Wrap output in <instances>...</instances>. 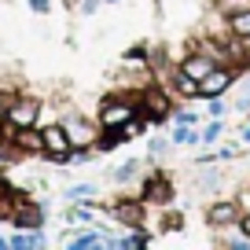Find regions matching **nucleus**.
<instances>
[{
	"label": "nucleus",
	"mask_w": 250,
	"mask_h": 250,
	"mask_svg": "<svg viewBox=\"0 0 250 250\" xmlns=\"http://www.w3.org/2000/svg\"><path fill=\"white\" fill-rule=\"evenodd\" d=\"M11 133H15V144L22 151H44V140H41V133L33 129V125L30 129H11Z\"/></svg>",
	"instance_id": "obj_11"
},
{
	"label": "nucleus",
	"mask_w": 250,
	"mask_h": 250,
	"mask_svg": "<svg viewBox=\"0 0 250 250\" xmlns=\"http://www.w3.org/2000/svg\"><path fill=\"white\" fill-rule=\"evenodd\" d=\"M114 217L125 221L129 228H140V225H144V206H140V203H118V206H114Z\"/></svg>",
	"instance_id": "obj_10"
},
{
	"label": "nucleus",
	"mask_w": 250,
	"mask_h": 250,
	"mask_svg": "<svg viewBox=\"0 0 250 250\" xmlns=\"http://www.w3.org/2000/svg\"><path fill=\"white\" fill-rule=\"evenodd\" d=\"M62 129H66V136H70L74 147H78V144H88V140H92V125H88L81 114H66V118H62Z\"/></svg>",
	"instance_id": "obj_7"
},
{
	"label": "nucleus",
	"mask_w": 250,
	"mask_h": 250,
	"mask_svg": "<svg viewBox=\"0 0 250 250\" xmlns=\"http://www.w3.org/2000/svg\"><path fill=\"white\" fill-rule=\"evenodd\" d=\"M8 247H15V250H30V247H44V235H41V232H26V235H11V239H8Z\"/></svg>",
	"instance_id": "obj_13"
},
{
	"label": "nucleus",
	"mask_w": 250,
	"mask_h": 250,
	"mask_svg": "<svg viewBox=\"0 0 250 250\" xmlns=\"http://www.w3.org/2000/svg\"><path fill=\"white\" fill-rule=\"evenodd\" d=\"M100 4H103V0H81L78 8H81V15H92V11L100 8Z\"/></svg>",
	"instance_id": "obj_24"
},
{
	"label": "nucleus",
	"mask_w": 250,
	"mask_h": 250,
	"mask_svg": "<svg viewBox=\"0 0 250 250\" xmlns=\"http://www.w3.org/2000/svg\"><path fill=\"white\" fill-rule=\"evenodd\" d=\"M136 166H140V162H136V158H129V162H122V166H118V169H114V180H118V184H125V180H129V177H133V173H136Z\"/></svg>",
	"instance_id": "obj_18"
},
{
	"label": "nucleus",
	"mask_w": 250,
	"mask_h": 250,
	"mask_svg": "<svg viewBox=\"0 0 250 250\" xmlns=\"http://www.w3.org/2000/svg\"><path fill=\"white\" fill-rule=\"evenodd\" d=\"M30 4V11H37V15H48L52 11V0H26Z\"/></svg>",
	"instance_id": "obj_22"
},
{
	"label": "nucleus",
	"mask_w": 250,
	"mask_h": 250,
	"mask_svg": "<svg viewBox=\"0 0 250 250\" xmlns=\"http://www.w3.org/2000/svg\"><path fill=\"white\" fill-rule=\"evenodd\" d=\"M107 4H118V0H107Z\"/></svg>",
	"instance_id": "obj_31"
},
{
	"label": "nucleus",
	"mask_w": 250,
	"mask_h": 250,
	"mask_svg": "<svg viewBox=\"0 0 250 250\" xmlns=\"http://www.w3.org/2000/svg\"><path fill=\"white\" fill-rule=\"evenodd\" d=\"M206 221H210V225H232V221H239V206L235 203H213L210 210H206Z\"/></svg>",
	"instance_id": "obj_9"
},
{
	"label": "nucleus",
	"mask_w": 250,
	"mask_h": 250,
	"mask_svg": "<svg viewBox=\"0 0 250 250\" xmlns=\"http://www.w3.org/2000/svg\"><path fill=\"white\" fill-rule=\"evenodd\" d=\"M74 250H88V247H103V235L100 232H85V235H78V239L70 243Z\"/></svg>",
	"instance_id": "obj_16"
},
{
	"label": "nucleus",
	"mask_w": 250,
	"mask_h": 250,
	"mask_svg": "<svg viewBox=\"0 0 250 250\" xmlns=\"http://www.w3.org/2000/svg\"><path fill=\"white\" fill-rule=\"evenodd\" d=\"M8 118V103H4V92H0V122Z\"/></svg>",
	"instance_id": "obj_26"
},
{
	"label": "nucleus",
	"mask_w": 250,
	"mask_h": 250,
	"mask_svg": "<svg viewBox=\"0 0 250 250\" xmlns=\"http://www.w3.org/2000/svg\"><path fill=\"white\" fill-rule=\"evenodd\" d=\"M247 8H250V0H217V11L228 15V19L239 15V11H247Z\"/></svg>",
	"instance_id": "obj_15"
},
{
	"label": "nucleus",
	"mask_w": 250,
	"mask_h": 250,
	"mask_svg": "<svg viewBox=\"0 0 250 250\" xmlns=\"http://www.w3.org/2000/svg\"><path fill=\"white\" fill-rule=\"evenodd\" d=\"M4 158H8V151H4V147H0V173H4Z\"/></svg>",
	"instance_id": "obj_29"
},
{
	"label": "nucleus",
	"mask_w": 250,
	"mask_h": 250,
	"mask_svg": "<svg viewBox=\"0 0 250 250\" xmlns=\"http://www.w3.org/2000/svg\"><path fill=\"white\" fill-rule=\"evenodd\" d=\"M41 140H44V151L55 158V162H70L74 144H70V136H66V129H62V122H59V125H48V129H41Z\"/></svg>",
	"instance_id": "obj_1"
},
{
	"label": "nucleus",
	"mask_w": 250,
	"mask_h": 250,
	"mask_svg": "<svg viewBox=\"0 0 250 250\" xmlns=\"http://www.w3.org/2000/svg\"><path fill=\"white\" fill-rule=\"evenodd\" d=\"M228 85H232V70H225V66H213V70L206 74L203 81H199V96L213 100V96H221Z\"/></svg>",
	"instance_id": "obj_5"
},
{
	"label": "nucleus",
	"mask_w": 250,
	"mask_h": 250,
	"mask_svg": "<svg viewBox=\"0 0 250 250\" xmlns=\"http://www.w3.org/2000/svg\"><path fill=\"white\" fill-rule=\"evenodd\" d=\"M239 44H243V55L250 59V37H239Z\"/></svg>",
	"instance_id": "obj_27"
},
{
	"label": "nucleus",
	"mask_w": 250,
	"mask_h": 250,
	"mask_svg": "<svg viewBox=\"0 0 250 250\" xmlns=\"http://www.w3.org/2000/svg\"><path fill=\"white\" fill-rule=\"evenodd\" d=\"M217 184H221V177H217V173H203V177H199V188H203V191H213Z\"/></svg>",
	"instance_id": "obj_21"
},
{
	"label": "nucleus",
	"mask_w": 250,
	"mask_h": 250,
	"mask_svg": "<svg viewBox=\"0 0 250 250\" xmlns=\"http://www.w3.org/2000/svg\"><path fill=\"white\" fill-rule=\"evenodd\" d=\"M243 232L250 235V213H247V217H243Z\"/></svg>",
	"instance_id": "obj_28"
},
{
	"label": "nucleus",
	"mask_w": 250,
	"mask_h": 250,
	"mask_svg": "<svg viewBox=\"0 0 250 250\" xmlns=\"http://www.w3.org/2000/svg\"><path fill=\"white\" fill-rule=\"evenodd\" d=\"M92 191H96L92 184H78V188H70V191H66V199H88Z\"/></svg>",
	"instance_id": "obj_20"
},
{
	"label": "nucleus",
	"mask_w": 250,
	"mask_h": 250,
	"mask_svg": "<svg viewBox=\"0 0 250 250\" xmlns=\"http://www.w3.org/2000/svg\"><path fill=\"white\" fill-rule=\"evenodd\" d=\"M173 199V188L166 180V173H155V177L144 184V203H169Z\"/></svg>",
	"instance_id": "obj_6"
},
{
	"label": "nucleus",
	"mask_w": 250,
	"mask_h": 250,
	"mask_svg": "<svg viewBox=\"0 0 250 250\" xmlns=\"http://www.w3.org/2000/svg\"><path fill=\"white\" fill-rule=\"evenodd\" d=\"M228 26H232L235 37H250V8L239 11V15H232V19H228Z\"/></svg>",
	"instance_id": "obj_14"
},
{
	"label": "nucleus",
	"mask_w": 250,
	"mask_h": 250,
	"mask_svg": "<svg viewBox=\"0 0 250 250\" xmlns=\"http://www.w3.org/2000/svg\"><path fill=\"white\" fill-rule=\"evenodd\" d=\"M247 140H250V125H247Z\"/></svg>",
	"instance_id": "obj_30"
},
{
	"label": "nucleus",
	"mask_w": 250,
	"mask_h": 250,
	"mask_svg": "<svg viewBox=\"0 0 250 250\" xmlns=\"http://www.w3.org/2000/svg\"><path fill=\"white\" fill-rule=\"evenodd\" d=\"M136 114H140V110H136L133 103L107 100V103H103V110H100V125H103V129H114V125H129Z\"/></svg>",
	"instance_id": "obj_2"
},
{
	"label": "nucleus",
	"mask_w": 250,
	"mask_h": 250,
	"mask_svg": "<svg viewBox=\"0 0 250 250\" xmlns=\"http://www.w3.org/2000/svg\"><path fill=\"white\" fill-rule=\"evenodd\" d=\"M4 122H8L11 129H30V125H37V100L8 103V118H4Z\"/></svg>",
	"instance_id": "obj_3"
},
{
	"label": "nucleus",
	"mask_w": 250,
	"mask_h": 250,
	"mask_svg": "<svg viewBox=\"0 0 250 250\" xmlns=\"http://www.w3.org/2000/svg\"><path fill=\"white\" fill-rule=\"evenodd\" d=\"M173 85H177V92L184 96V100H195V96H199V81L188 78L184 70H177V81H173Z\"/></svg>",
	"instance_id": "obj_12"
},
{
	"label": "nucleus",
	"mask_w": 250,
	"mask_h": 250,
	"mask_svg": "<svg viewBox=\"0 0 250 250\" xmlns=\"http://www.w3.org/2000/svg\"><path fill=\"white\" fill-rule=\"evenodd\" d=\"M180 70H184L188 78L203 81L206 74L213 70V55H184V66H180Z\"/></svg>",
	"instance_id": "obj_8"
},
{
	"label": "nucleus",
	"mask_w": 250,
	"mask_h": 250,
	"mask_svg": "<svg viewBox=\"0 0 250 250\" xmlns=\"http://www.w3.org/2000/svg\"><path fill=\"white\" fill-rule=\"evenodd\" d=\"M217 136H221V122H217V118H213V122H210V125H206V129H203V144H213V140H217Z\"/></svg>",
	"instance_id": "obj_19"
},
{
	"label": "nucleus",
	"mask_w": 250,
	"mask_h": 250,
	"mask_svg": "<svg viewBox=\"0 0 250 250\" xmlns=\"http://www.w3.org/2000/svg\"><path fill=\"white\" fill-rule=\"evenodd\" d=\"M206 114H210V118H221V114H225V103L213 96V100H210V110H206Z\"/></svg>",
	"instance_id": "obj_23"
},
{
	"label": "nucleus",
	"mask_w": 250,
	"mask_h": 250,
	"mask_svg": "<svg viewBox=\"0 0 250 250\" xmlns=\"http://www.w3.org/2000/svg\"><path fill=\"white\" fill-rule=\"evenodd\" d=\"M173 144H203V133H191V129H173Z\"/></svg>",
	"instance_id": "obj_17"
},
{
	"label": "nucleus",
	"mask_w": 250,
	"mask_h": 250,
	"mask_svg": "<svg viewBox=\"0 0 250 250\" xmlns=\"http://www.w3.org/2000/svg\"><path fill=\"white\" fill-rule=\"evenodd\" d=\"M147 151H151V155H162V151H166V140H151Z\"/></svg>",
	"instance_id": "obj_25"
},
{
	"label": "nucleus",
	"mask_w": 250,
	"mask_h": 250,
	"mask_svg": "<svg viewBox=\"0 0 250 250\" xmlns=\"http://www.w3.org/2000/svg\"><path fill=\"white\" fill-rule=\"evenodd\" d=\"M140 110L144 118H155V122H162V118H169V96L162 92V88H147V92L140 96Z\"/></svg>",
	"instance_id": "obj_4"
}]
</instances>
